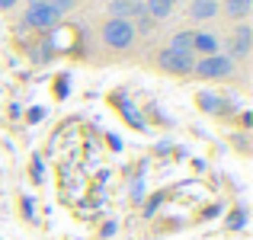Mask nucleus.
I'll use <instances>...</instances> for the list:
<instances>
[{
  "label": "nucleus",
  "mask_w": 253,
  "mask_h": 240,
  "mask_svg": "<svg viewBox=\"0 0 253 240\" xmlns=\"http://www.w3.org/2000/svg\"><path fill=\"white\" fill-rule=\"evenodd\" d=\"M99 39H103V45L109 51H128L131 45H135L138 32H135V23H128V19H106L103 26H99Z\"/></svg>",
  "instance_id": "obj_1"
},
{
  "label": "nucleus",
  "mask_w": 253,
  "mask_h": 240,
  "mask_svg": "<svg viewBox=\"0 0 253 240\" xmlns=\"http://www.w3.org/2000/svg\"><path fill=\"white\" fill-rule=\"evenodd\" d=\"M192 74L202 77V80H224L234 74V58L228 55H209V58H199L192 64Z\"/></svg>",
  "instance_id": "obj_2"
},
{
  "label": "nucleus",
  "mask_w": 253,
  "mask_h": 240,
  "mask_svg": "<svg viewBox=\"0 0 253 240\" xmlns=\"http://www.w3.org/2000/svg\"><path fill=\"white\" fill-rule=\"evenodd\" d=\"M58 13H55V6L45 0V3H32L29 10H26V16H23V23L29 26V29H39V32H48V29H55L58 26Z\"/></svg>",
  "instance_id": "obj_3"
},
{
  "label": "nucleus",
  "mask_w": 253,
  "mask_h": 240,
  "mask_svg": "<svg viewBox=\"0 0 253 240\" xmlns=\"http://www.w3.org/2000/svg\"><path fill=\"white\" fill-rule=\"evenodd\" d=\"M192 55H179V51H170V48H164V51H157V68L164 71V74H176V77H186V74H192Z\"/></svg>",
  "instance_id": "obj_4"
},
{
  "label": "nucleus",
  "mask_w": 253,
  "mask_h": 240,
  "mask_svg": "<svg viewBox=\"0 0 253 240\" xmlns=\"http://www.w3.org/2000/svg\"><path fill=\"white\" fill-rule=\"evenodd\" d=\"M218 13H221V3H218V0H192L186 16H189L192 23H211Z\"/></svg>",
  "instance_id": "obj_5"
},
{
  "label": "nucleus",
  "mask_w": 253,
  "mask_h": 240,
  "mask_svg": "<svg viewBox=\"0 0 253 240\" xmlns=\"http://www.w3.org/2000/svg\"><path fill=\"white\" fill-rule=\"evenodd\" d=\"M109 13H112V19H128V23H131L135 16L144 13V3H141V0H112Z\"/></svg>",
  "instance_id": "obj_6"
},
{
  "label": "nucleus",
  "mask_w": 253,
  "mask_h": 240,
  "mask_svg": "<svg viewBox=\"0 0 253 240\" xmlns=\"http://www.w3.org/2000/svg\"><path fill=\"white\" fill-rule=\"evenodd\" d=\"M250 39H253L250 26L241 23V26L234 29V39H231V55H228V58H247V55H250Z\"/></svg>",
  "instance_id": "obj_7"
},
{
  "label": "nucleus",
  "mask_w": 253,
  "mask_h": 240,
  "mask_svg": "<svg viewBox=\"0 0 253 240\" xmlns=\"http://www.w3.org/2000/svg\"><path fill=\"white\" fill-rule=\"evenodd\" d=\"M192 51H199L202 58L218 55V36L215 32H192Z\"/></svg>",
  "instance_id": "obj_8"
},
{
  "label": "nucleus",
  "mask_w": 253,
  "mask_h": 240,
  "mask_svg": "<svg viewBox=\"0 0 253 240\" xmlns=\"http://www.w3.org/2000/svg\"><path fill=\"white\" fill-rule=\"evenodd\" d=\"M176 10V0H144V13H148L151 19H167L170 13Z\"/></svg>",
  "instance_id": "obj_9"
},
{
  "label": "nucleus",
  "mask_w": 253,
  "mask_h": 240,
  "mask_svg": "<svg viewBox=\"0 0 253 240\" xmlns=\"http://www.w3.org/2000/svg\"><path fill=\"white\" fill-rule=\"evenodd\" d=\"M250 6H253V0H224L221 10H224V16H228V19L244 23V19L250 16Z\"/></svg>",
  "instance_id": "obj_10"
},
{
  "label": "nucleus",
  "mask_w": 253,
  "mask_h": 240,
  "mask_svg": "<svg viewBox=\"0 0 253 240\" xmlns=\"http://www.w3.org/2000/svg\"><path fill=\"white\" fill-rule=\"evenodd\" d=\"M167 48L170 51H179V55H192V32H173V39H170Z\"/></svg>",
  "instance_id": "obj_11"
},
{
  "label": "nucleus",
  "mask_w": 253,
  "mask_h": 240,
  "mask_svg": "<svg viewBox=\"0 0 253 240\" xmlns=\"http://www.w3.org/2000/svg\"><path fill=\"white\" fill-rule=\"evenodd\" d=\"M196 103L202 106L205 112H224V109H231V106H224V99H221V96H215V93H199Z\"/></svg>",
  "instance_id": "obj_12"
},
{
  "label": "nucleus",
  "mask_w": 253,
  "mask_h": 240,
  "mask_svg": "<svg viewBox=\"0 0 253 240\" xmlns=\"http://www.w3.org/2000/svg\"><path fill=\"white\" fill-rule=\"evenodd\" d=\"M48 3L55 6V13H58V16H64V13H68L71 6H74V0H48Z\"/></svg>",
  "instance_id": "obj_13"
},
{
  "label": "nucleus",
  "mask_w": 253,
  "mask_h": 240,
  "mask_svg": "<svg viewBox=\"0 0 253 240\" xmlns=\"http://www.w3.org/2000/svg\"><path fill=\"white\" fill-rule=\"evenodd\" d=\"M13 3H16V0H0V10H10Z\"/></svg>",
  "instance_id": "obj_14"
},
{
  "label": "nucleus",
  "mask_w": 253,
  "mask_h": 240,
  "mask_svg": "<svg viewBox=\"0 0 253 240\" xmlns=\"http://www.w3.org/2000/svg\"><path fill=\"white\" fill-rule=\"evenodd\" d=\"M32 3H45V0H29V6H32Z\"/></svg>",
  "instance_id": "obj_15"
}]
</instances>
